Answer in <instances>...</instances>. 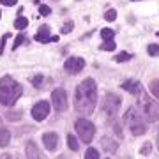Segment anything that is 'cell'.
I'll return each instance as SVG.
<instances>
[{"label": "cell", "mask_w": 159, "mask_h": 159, "mask_svg": "<svg viewBox=\"0 0 159 159\" xmlns=\"http://www.w3.org/2000/svg\"><path fill=\"white\" fill-rule=\"evenodd\" d=\"M97 104V85L92 78L83 80L74 92V108L81 115H90Z\"/></svg>", "instance_id": "1"}, {"label": "cell", "mask_w": 159, "mask_h": 159, "mask_svg": "<svg viewBox=\"0 0 159 159\" xmlns=\"http://www.w3.org/2000/svg\"><path fill=\"white\" fill-rule=\"evenodd\" d=\"M21 96V85L14 81L11 76H2L0 78V104L12 106Z\"/></svg>", "instance_id": "2"}, {"label": "cell", "mask_w": 159, "mask_h": 159, "mask_svg": "<svg viewBox=\"0 0 159 159\" xmlns=\"http://www.w3.org/2000/svg\"><path fill=\"white\" fill-rule=\"evenodd\" d=\"M124 122L127 125V129L134 134V136H142L147 133V122L142 119V113L138 111L134 106H131L124 113Z\"/></svg>", "instance_id": "3"}, {"label": "cell", "mask_w": 159, "mask_h": 159, "mask_svg": "<svg viewBox=\"0 0 159 159\" xmlns=\"http://www.w3.org/2000/svg\"><path fill=\"white\" fill-rule=\"evenodd\" d=\"M140 106L143 108V113H145L147 120H150V122L159 120V102L152 101L148 96H145L143 90H142V96H140Z\"/></svg>", "instance_id": "4"}, {"label": "cell", "mask_w": 159, "mask_h": 159, "mask_svg": "<svg viewBox=\"0 0 159 159\" xmlns=\"http://www.w3.org/2000/svg\"><path fill=\"white\" fill-rule=\"evenodd\" d=\"M74 129H76L80 140H81L83 143H90L92 138H94V133H96L94 124H92L90 120H87V119H78V120H76Z\"/></svg>", "instance_id": "5"}, {"label": "cell", "mask_w": 159, "mask_h": 159, "mask_svg": "<svg viewBox=\"0 0 159 159\" xmlns=\"http://www.w3.org/2000/svg\"><path fill=\"white\" fill-rule=\"evenodd\" d=\"M119 108H120V97L117 94H113V92H108L104 96V101H102V111L108 117H115Z\"/></svg>", "instance_id": "6"}, {"label": "cell", "mask_w": 159, "mask_h": 159, "mask_svg": "<svg viewBox=\"0 0 159 159\" xmlns=\"http://www.w3.org/2000/svg\"><path fill=\"white\" fill-rule=\"evenodd\" d=\"M51 102L57 111H66L67 110V92L64 89H55L51 92Z\"/></svg>", "instance_id": "7"}, {"label": "cell", "mask_w": 159, "mask_h": 159, "mask_svg": "<svg viewBox=\"0 0 159 159\" xmlns=\"http://www.w3.org/2000/svg\"><path fill=\"white\" fill-rule=\"evenodd\" d=\"M50 115V102L48 101H39L34 104V108H32V119L41 122V120H44L46 117Z\"/></svg>", "instance_id": "8"}, {"label": "cell", "mask_w": 159, "mask_h": 159, "mask_svg": "<svg viewBox=\"0 0 159 159\" xmlns=\"http://www.w3.org/2000/svg\"><path fill=\"white\" fill-rule=\"evenodd\" d=\"M85 67V60L81 57H69L66 62H64V69L71 74H78L81 73V69Z\"/></svg>", "instance_id": "9"}, {"label": "cell", "mask_w": 159, "mask_h": 159, "mask_svg": "<svg viewBox=\"0 0 159 159\" xmlns=\"http://www.w3.org/2000/svg\"><path fill=\"white\" fill-rule=\"evenodd\" d=\"M43 143H44V147L53 152V150H57L58 147V134L57 133H44L43 134Z\"/></svg>", "instance_id": "10"}, {"label": "cell", "mask_w": 159, "mask_h": 159, "mask_svg": "<svg viewBox=\"0 0 159 159\" xmlns=\"http://www.w3.org/2000/svg\"><path fill=\"white\" fill-rule=\"evenodd\" d=\"M122 89H125V90L129 92V94H140V92L143 90L142 89V83L140 81H136V80H129V81H125L124 85H122Z\"/></svg>", "instance_id": "11"}, {"label": "cell", "mask_w": 159, "mask_h": 159, "mask_svg": "<svg viewBox=\"0 0 159 159\" xmlns=\"http://www.w3.org/2000/svg\"><path fill=\"white\" fill-rule=\"evenodd\" d=\"M50 37H51V35H50V27H48V25L39 27L37 34H35V41H37V43H48Z\"/></svg>", "instance_id": "12"}, {"label": "cell", "mask_w": 159, "mask_h": 159, "mask_svg": "<svg viewBox=\"0 0 159 159\" xmlns=\"http://www.w3.org/2000/svg\"><path fill=\"white\" fill-rule=\"evenodd\" d=\"M25 154H27V157H41L39 148L35 147L34 142H29V143H27V147H25Z\"/></svg>", "instance_id": "13"}, {"label": "cell", "mask_w": 159, "mask_h": 159, "mask_svg": "<svg viewBox=\"0 0 159 159\" xmlns=\"http://www.w3.org/2000/svg\"><path fill=\"white\" fill-rule=\"evenodd\" d=\"M101 143H102V147H104L106 152H115V150H117V142H113L110 136H104Z\"/></svg>", "instance_id": "14"}, {"label": "cell", "mask_w": 159, "mask_h": 159, "mask_svg": "<svg viewBox=\"0 0 159 159\" xmlns=\"http://www.w3.org/2000/svg\"><path fill=\"white\" fill-rule=\"evenodd\" d=\"M9 140H11V133L6 127L0 125V147H6L7 143H9Z\"/></svg>", "instance_id": "15"}, {"label": "cell", "mask_w": 159, "mask_h": 159, "mask_svg": "<svg viewBox=\"0 0 159 159\" xmlns=\"http://www.w3.org/2000/svg\"><path fill=\"white\" fill-rule=\"evenodd\" d=\"M148 90H150V94H152L156 99H159V80H152V81H150Z\"/></svg>", "instance_id": "16"}, {"label": "cell", "mask_w": 159, "mask_h": 159, "mask_svg": "<svg viewBox=\"0 0 159 159\" xmlns=\"http://www.w3.org/2000/svg\"><path fill=\"white\" fill-rule=\"evenodd\" d=\"M27 25H29V18L20 16V18H16V20H14V29H18V30H23Z\"/></svg>", "instance_id": "17"}, {"label": "cell", "mask_w": 159, "mask_h": 159, "mask_svg": "<svg viewBox=\"0 0 159 159\" xmlns=\"http://www.w3.org/2000/svg\"><path fill=\"white\" fill-rule=\"evenodd\" d=\"M67 147L71 148V150H74V152L80 148L78 140H76V136H74V134H67Z\"/></svg>", "instance_id": "18"}, {"label": "cell", "mask_w": 159, "mask_h": 159, "mask_svg": "<svg viewBox=\"0 0 159 159\" xmlns=\"http://www.w3.org/2000/svg\"><path fill=\"white\" fill-rule=\"evenodd\" d=\"M131 58H133V55H131V53L122 51V53H119V55L115 57V62H127V60H131Z\"/></svg>", "instance_id": "19"}, {"label": "cell", "mask_w": 159, "mask_h": 159, "mask_svg": "<svg viewBox=\"0 0 159 159\" xmlns=\"http://www.w3.org/2000/svg\"><path fill=\"white\" fill-rule=\"evenodd\" d=\"M115 48H117V44H115V41L111 39V41H104L101 44V50H104V51H113Z\"/></svg>", "instance_id": "20"}, {"label": "cell", "mask_w": 159, "mask_h": 159, "mask_svg": "<svg viewBox=\"0 0 159 159\" xmlns=\"http://www.w3.org/2000/svg\"><path fill=\"white\" fill-rule=\"evenodd\" d=\"M113 30H111V29H102L101 30V37H102V39H104V41H111V39H113Z\"/></svg>", "instance_id": "21"}, {"label": "cell", "mask_w": 159, "mask_h": 159, "mask_svg": "<svg viewBox=\"0 0 159 159\" xmlns=\"http://www.w3.org/2000/svg\"><path fill=\"white\" fill-rule=\"evenodd\" d=\"M147 53L150 55V57H157L159 55V44H148Z\"/></svg>", "instance_id": "22"}, {"label": "cell", "mask_w": 159, "mask_h": 159, "mask_svg": "<svg viewBox=\"0 0 159 159\" xmlns=\"http://www.w3.org/2000/svg\"><path fill=\"white\" fill-rule=\"evenodd\" d=\"M85 157H87V159H99V152H97L96 148L90 147V148L85 152Z\"/></svg>", "instance_id": "23"}, {"label": "cell", "mask_w": 159, "mask_h": 159, "mask_svg": "<svg viewBox=\"0 0 159 159\" xmlns=\"http://www.w3.org/2000/svg\"><path fill=\"white\" fill-rule=\"evenodd\" d=\"M115 18H117V11L115 9H108V11L104 12V20L106 21H113Z\"/></svg>", "instance_id": "24"}, {"label": "cell", "mask_w": 159, "mask_h": 159, "mask_svg": "<svg viewBox=\"0 0 159 159\" xmlns=\"http://www.w3.org/2000/svg\"><path fill=\"white\" fill-rule=\"evenodd\" d=\"M150 152H152V143H150V142L143 143V147H142V150H140V154H142V156H148Z\"/></svg>", "instance_id": "25"}, {"label": "cell", "mask_w": 159, "mask_h": 159, "mask_svg": "<svg viewBox=\"0 0 159 159\" xmlns=\"http://www.w3.org/2000/svg\"><path fill=\"white\" fill-rule=\"evenodd\" d=\"M73 29H74V23H73V21H67V23L62 27V30H60V32H62V34H69Z\"/></svg>", "instance_id": "26"}, {"label": "cell", "mask_w": 159, "mask_h": 159, "mask_svg": "<svg viewBox=\"0 0 159 159\" xmlns=\"http://www.w3.org/2000/svg\"><path fill=\"white\" fill-rule=\"evenodd\" d=\"M43 74H35L34 78H32V83H34V87H41L43 85Z\"/></svg>", "instance_id": "27"}, {"label": "cell", "mask_w": 159, "mask_h": 159, "mask_svg": "<svg viewBox=\"0 0 159 159\" xmlns=\"http://www.w3.org/2000/svg\"><path fill=\"white\" fill-rule=\"evenodd\" d=\"M21 43H25V35L23 34H20L16 37V41H14V44H12V50H16V48H20V44H21Z\"/></svg>", "instance_id": "28"}, {"label": "cell", "mask_w": 159, "mask_h": 159, "mask_svg": "<svg viewBox=\"0 0 159 159\" xmlns=\"http://www.w3.org/2000/svg\"><path fill=\"white\" fill-rule=\"evenodd\" d=\"M7 39H9V34H4V37H2V41H0V55L4 53V44H6Z\"/></svg>", "instance_id": "29"}, {"label": "cell", "mask_w": 159, "mask_h": 159, "mask_svg": "<svg viewBox=\"0 0 159 159\" xmlns=\"http://www.w3.org/2000/svg\"><path fill=\"white\" fill-rule=\"evenodd\" d=\"M16 2L18 0H0V4H2V6H16Z\"/></svg>", "instance_id": "30"}, {"label": "cell", "mask_w": 159, "mask_h": 159, "mask_svg": "<svg viewBox=\"0 0 159 159\" xmlns=\"http://www.w3.org/2000/svg\"><path fill=\"white\" fill-rule=\"evenodd\" d=\"M39 12H41V14H44V16H48V14H50V7H48V6H41L39 7Z\"/></svg>", "instance_id": "31"}, {"label": "cell", "mask_w": 159, "mask_h": 159, "mask_svg": "<svg viewBox=\"0 0 159 159\" xmlns=\"http://www.w3.org/2000/svg\"><path fill=\"white\" fill-rule=\"evenodd\" d=\"M50 41H53V43H58V35H51Z\"/></svg>", "instance_id": "32"}, {"label": "cell", "mask_w": 159, "mask_h": 159, "mask_svg": "<svg viewBox=\"0 0 159 159\" xmlns=\"http://www.w3.org/2000/svg\"><path fill=\"white\" fill-rule=\"evenodd\" d=\"M157 150H159V131H157Z\"/></svg>", "instance_id": "33"}, {"label": "cell", "mask_w": 159, "mask_h": 159, "mask_svg": "<svg viewBox=\"0 0 159 159\" xmlns=\"http://www.w3.org/2000/svg\"><path fill=\"white\" fill-rule=\"evenodd\" d=\"M133 2H136V0H133Z\"/></svg>", "instance_id": "34"}, {"label": "cell", "mask_w": 159, "mask_h": 159, "mask_svg": "<svg viewBox=\"0 0 159 159\" xmlns=\"http://www.w3.org/2000/svg\"><path fill=\"white\" fill-rule=\"evenodd\" d=\"M157 35H159V32H157Z\"/></svg>", "instance_id": "35"}]
</instances>
